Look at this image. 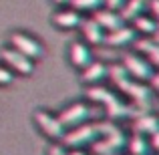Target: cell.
<instances>
[{
    "label": "cell",
    "instance_id": "20",
    "mask_svg": "<svg viewBox=\"0 0 159 155\" xmlns=\"http://www.w3.org/2000/svg\"><path fill=\"white\" fill-rule=\"evenodd\" d=\"M135 22H133V28H135L137 32H143V34H153L157 28V22L153 18H147V16H135Z\"/></svg>",
    "mask_w": 159,
    "mask_h": 155
},
{
    "label": "cell",
    "instance_id": "1",
    "mask_svg": "<svg viewBox=\"0 0 159 155\" xmlns=\"http://www.w3.org/2000/svg\"><path fill=\"white\" fill-rule=\"evenodd\" d=\"M107 75L111 77V81L127 95L133 101L139 111H149L153 105V93L149 87H143L141 83H135L129 79V73L125 71L123 65H109L107 66Z\"/></svg>",
    "mask_w": 159,
    "mask_h": 155
},
{
    "label": "cell",
    "instance_id": "8",
    "mask_svg": "<svg viewBox=\"0 0 159 155\" xmlns=\"http://www.w3.org/2000/svg\"><path fill=\"white\" fill-rule=\"evenodd\" d=\"M0 57H2V61L8 65V69L16 71V73H20V75H30L32 71H34V61H30L28 57H24L22 52H18L12 47H4L2 51H0Z\"/></svg>",
    "mask_w": 159,
    "mask_h": 155
},
{
    "label": "cell",
    "instance_id": "12",
    "mask_svg": "<svg viewBox=\"0 0 159 155\" xmlns=\"http://www.w3.org/2000/svg\"><path fill=\"white\" fill-rule=\"evenodd\" d=\"M133 131L141 133V135H151V133L159 131V119L153 115H149L147 111L139 113L133 121Z\"/></svg>",
    "mask_w": 159,
    "mask_h": 155
},
{
    "label": "cell",
    "instance_id": "4",
    "mask_svg": "<svg viewBox=\"0 0 159 155\" xmlns=\"http://www.w3.org/2000/svg\"><path fill=\"white\" fill-rule=\"evenodd\" d=\"M97 135H101V123H85V125H77L73 131H66L61 143L65 147L77 149L81 145L93 141Z\"/></svg>",
    "mask_w": 159,
    "mask_h": 155
},
{
    "label": "cell",
    "instance_id": "27",
    "mask_svg": "<svg viewBox=\"0 0 159 155\" xmlns=\"http://www.w3.org/2000/svg\"><path fill=\"white\" fill-rule=\"evenodd\" d=\"M149 81H151V87H153V89H155V91H159V73H153Z\"/></svg>",
    "mask_w": 159,
    "mask_h": 155
},
{
    "label": "cell",
    "instance_id": "11",
    "mask_svg": "<svg viewBox=\"0 0 159 155\" xmlns=\"http://www.w3.org/2000/svg\"><path fill=\"white\" fill-rule=\"evenodd\" d=\"M69 58H70V62H73V66H77V69H85V66L93 61V57H91V48L87 47L85 43H79V40L70 44Z\"/></svg>",
    "mask_w": 159,
    "mask_h": 155
},
{
    "label": "cell",
    "instance_id": "17",
    "mask_svg": "<svg viewBox=\"0 0 159 155\" xmlns=\"http://www.w3.org/2000/svg\"><path fill=\"white\" fill-rule=\"evenodd\" d=\"M135 48L137 51H141L143 54H147V58L151 62H155V65L159 66V44L153 43L151 39H141L135 43Z\"/></svg>",
    "mask_w": 159,
    "mask_h": 155
},
{
    "label": "cell",
    "instance_id": "13",
    "mask_svg": "<svg viewBox=\"0 0 159 155\" xmlns=\"http://www.w3.org/2000/svg\"><path fill=\"white\" fill-rule=\"evenodd\" d=\"M81 28H83V34H85L87 43L91 44H101L103 39H105V30L97 24L95 18H87V20H81Z\"/></svg>",
    "mask_w": 159,
    "mask_h": 155
},
{
    "label": "cell",
    "instance_id": "29",
    "mask_svg": "<svg viewBox=\"0 0 159 155\" xmlns=\"http://www.w3.org/2000/svg\"><path fill=\"white\" fill-rule=\"evenodd\" d=\"M66 155H87V153H85V151H81V149L77 147V149H73L70 153H66Z\"/></svg>",
    "mask_w": 159,
    "mask_h": 155
},
{
    "label": "cell",
    "instance_id": "18",
    "mask_svg": "<svg viewBox=\"0 0 159 155\" xmlns=\"http://www.w3.org/2000/svg\"><path fill=\"white\" fill-rule=\"evenodd\" d=\"M149 151H151L149 141L141 133H133L131 139H129V153L131 155H149Z\"/></svg>",
    "mask_w": 159,
    "mask_h": 155
},
{
    "label": "cell",
    "instance_id": "30",
    "mask_svg": "<svg viewBox=\"0 0 159 155\" xmlns=\"http://www.w3.org/2000/svg\"><path fill=\"white\" fill-rule=\"evenodd\" d=\"M57 4H69V0H54Z\"/></svg>",
    "mask_w": 159,
    "mask_h": 155
},
{
    "label": "cell",
    "instance_id": "14",
    "mask_svg": "<svg viewBox=\"0 0 159 155\" xmlns=\"http://www.w3.org/2000/svg\"><path fill=\"white\" fill-rule=\"evenodd\" d=\"M81 20L83 18L79 14V10H58L52 16L54 26H58V28H77V26H81Z\"/></svg>",
    "mask_w": 159,
    "mask_h": 155
},
{
    "label": "cell",
    "instance_id": "28",
    "mask_svg": "<svg viewBox=\"0 0 159 155\" xmlns=\"http://www.w3.org/2000/svg\"><path fill=\"white\" fill-rule=\"evenodd\" d=\"M151 36H153V39H151L153 43H157V44H159V22H157V28H155V32H153Z\"/></svg>",
    "mask_w": 159,
    "mask_h": 155
},
{
    "label": "cell",
    "instance_id": "16",
    "mask_svg": "<svg viewBox=\"0 0 159 155\" xmlns=\"http://www.w3.org/2000/svg\"><path fill=\"white\" fill-rule=\"evenodd\" d=\"M107 75V65L105 62H99V61H91L89 65L83 69V81L85 83H97L101 81L103 77Z\"/></svg>",
    "mask_w": 159,
    "mask_h": 155
},
{
    "label": "cell",
    "instance_id": "5",
    "mask_svg": "<svg viewBox=\"0 0 159 155\" xmlns=\"http://www.w3.org/2000/svg\"><path fill=\"white\" fill-rule=\"evenodd\" d=\"M10 44L12 48H16L18 52H22L24 57H28L30 61H39L44 57V48L36 39H32L30 34L24 32H12L10 34Z\"/></svg>",
    "mask_w": 159,
    "mask_h": 155
},
{
    "label": "cell",
    "instance_id": "3",
    "mask_svg": "<svg viewBox=\"0 0 159 155\" xmlns=\"http://www.w3.org/2000/svg\"><path fill=\"white\" fill-rule=\"evenodd\" d=\"M101 135L103 139L93 143V155H113L125 147V133L113 121L101 123Z\"/></svg>",
    "mask_w": 159,
    "mask_h": 155
},
{
    "label": "cell",
    "instance_id": "23",
    "mask_svg": "<svg viewBox=\"0 0 159 155\" xmlns=\"http://www.w3.org/2000/svg\"><path fill=\"white\" fill-rule=\"evenodd\" d=\"M48 155H66V149H65V145H61V143H54L51 149H48Z\"/></svg>",
    "mask_w": 159,
    "mask_h": 155
},
{
    "label": "cell",
    "instance_id": "7",
    "mask_svg": "<svg viewBox=\"0 0 159 155\" xmlns=\"http://www.w3.org/2000/svg\"><path fill=\"white\" fill-rule=\"evenodd\" d=\"M121 65L125 66V71H127L131 77L139 79V81H149L151 75H153L151 65H149L145 58H141L139 54H135V52H125Z\"/></svg>",
    "mask_w": 159,
    "mask_h": 155
},
{
    "label": "cell",
    "instance_id": "10",
    "mask_svg": "<svg viewBox=\"0 0 159 155\" xmlns=\"http://www.w3.org/2000/svg\"><path fill=\"white\" fill-rule=\"evenodd\" d=\"M137 39V30L133 26H123L121 24L115 30H109V34L103 39V43L109 44V47H123V44H129Z\"/></svg>",
    "mask_w": 159,
    "mask_h": 155
},
{
    "label": "cell",
    "instance_id": "25",
    "mask_svg": "<svg viewBox=\"0 0 159 155\" xmlns=\"http://www.w3.org/2000/svg\"><path fill=\"white\" fill-rule=\"evenodd\" d=\"M149 8H151V12H153V16L157 18V22H159V0H149Z\"/></svg>",
    "mask_w": 159,
    "mask_h": 155
},
{
    "label": "cell",
    "instance_id": "22",
    "mask_svg": "<svg viewBox=\"0 0 159 155\" xmlns=\"http://www.w3.org/2000/svg\"><path fill=\"white\" fill-rule=\"evenodd\" d=\"M12 81H14L12 71L8 69V66H2V65H0V85H10Z\"/></svg>",
    "mask_w": 159,
    "mask_h": 155
},
{
    "label": "cell",
    "instance_id": "26",
    "mask_svg": "<svg viewBox=\"0 0 159 155\" xmlns=\"http://www.w3.org/2000/svg\"><path fill=\"white\" fill-rule=\"evenodd\" d=\"M149 147H151V149H157V151H159V131L151 133V139H149Z\"/></svg>",
    "mask_w": 159,
    "mask_h": 155
},
{
    "label": "cell",
    "instance_id": "15",
    "mask_svg": "<svg viewBox=\"0 0 159 155\" xmlns=\"http://www.w3.org/2000/svg\"><path fill=\"white\" fill-rule=\"evenodd\" d=\"M95 20H97V24L107 32L115 30V28H119L121 24H123V18H121L115 10H97L95 12Z\"/></svg>",
    "mask_w": 159,
    "mask_h": 155
},
{
    "label": "cell",
    "instance_id": "6",
    "mask_svg": "<svg viewBox=\"0 0 159 155\" xmlns=\"http://www.w3.org/2000/svg\"><path fill=\"white\" fill-rule=\"evenodd\" d=\"M34 121H36V125H39V129L47 137H51V139H54V141H62L66 129L62 127L61 121H58L54 115H51L48 111H43V109H40V111L34 113Z\"/></svg>",
    "mask_w": 159,
    "mask_h": 155
},
{
    "label": "cell",
    "instance_id": "24",
    "mask_svg": "<svg viewBox=\"0 0 159 155\" xmlns=\"http://www.w3.org/2000/svg\"><path fill=\"white\" fill-rule=\"evenodd\" d=\"M103 2H105L107 10H117V8H121V6H123V2H125V0H103Z\"/></svg>",
    "mask_w": 159,
    "mask_h": 155
},
{
    "label": "cell",
    "instance_id": "9",
    "mask_svg": "<svg viewBox=\"0 0 159 155\" xmlns=\"http://www.w3.org/2000/svg\"><path fill=\"white\" fill-rule=\"evenodd\" d=\"M89 115H91V107L87 103H75V105H70V107H66L57 119L61 121V125L66 129V127L83 125L87 119H89Z\"/></svg>",
    "mask_w": 159,
    "mask_h": 155
},
{
    "label": "cell",
    "instance_id": "19",
    "mask_svg": "<svg viewBox=\"0 0 159 155\" xmlns=\"http://www.w3.org/2000/svg\"><path fill=\"white\" fill-rule=\"evenodd\" d=\"M145 6V0H129L127 4H123L121 6V18L123 20H133L135 16L141 14V10H143Z\"/></svg>",
    "mask_w": 159,
    "mask_h": 155
},
{
    "label": "cell",
    "instance_id": "21",
    "mask_svg": "<svg viewBox=\"0 0 159 155\" xmlns=\"http://www.w3.org/2000/svg\"><path fill=\"white\" fill-rule=\"evenodd\" d=\"M73 10H97L103 4V0H69Z\"/></svg>",
    "mask_w": 159,
    "mask_h": 155
},
{
    "label": "cell",
    "instance_id": "31",
    "mask_svg": "<svg viewBox=\"0 0 159 155\" xmlns=\"http://www.w3.org/2000/svg\"><path fill=\"white\" fill-rule=\"evenodd\" d=\"M113 155H119V153H113Z\"/></svg>",
    "mask_w": 159,
    "mask_h": 155
},
{
    "label": "cell",
    "instance_id": "2",
    "mask_svg": "<svg viewBox=\"0 0 159 155\" xmlns=\"http://www.w3.org/2000/svg\"><path fill=\"white\" fill-rule=\"evenodd\" d=\"M87 97L93 99L95 103L103 105L111 121H117V119H135L139 113H143V111H139L135 105H125L115 93H111V91L105 89V87H93V89H89V91H87Z\"/></svg>",
    "mask_w": 159,
    "mask_h": 155
}]
</instances>
